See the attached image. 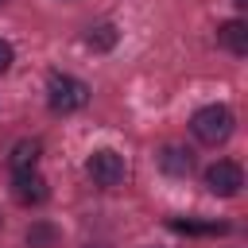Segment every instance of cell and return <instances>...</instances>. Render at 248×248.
<instances>
[{"mask_svg":"<svg viewBox=\"0 0 248 248\" xmlns=\"http://www.w3.org/2000/svg\"><path fill=\"white\" fill-rule=\"evenodd\" d=\"M170 229H174V232H213V236H217V232H229L225 221H205V225H202V221H170Z\"/></svg>","mask_w":248,"mask_h":248,"instance_id":"10","label":"cell"},{"mask_svg":"<svg viewBox=\"0 0 248 248\" xmlns=\"http://www.w3.org/2000/svg\"><path fill=\"white\" fill-rule=\"evenodd\" d=\"M85 170H89V178H93L97 186L112 190V186H120V182H124V155H120V151H112V147H101V151H93V155H89Z\"/></svg>","mask_w":248,"mask_h":248,"instance_id":"3","label":"cell"},{"mask_svg":"<svg viewBox=\"0 0 248 248\" xmlns=\"http://www.w3.org/2000/svg\"><path fill=\"white\" fill-rule=\"evenodd\" d=\"M46 178L39 174V170H23V174H16L12 178V198L19 202V205H43L46 202Z\"/></svg>","mask_w":248,"mask_h":248,"instance_id":"5","label":"cell"},{"mask_svg":"<svg viewBox=\"0 0 248 248\" xmlns=\"http://www.w3.org/2000/svg\"><path fill=\"white\" fill-rule=\"evenodd\" d=\"M81 248H105V244H81Z\"/></svg>","mask_w":248,"mask_h":248,"instance_id":"14","label":"cell"},{"mask_svg":"<svg viewBox=\"0 0 248 248\" xmlns=\"http://www.w3.org/2000/svg\"><path fill=\"white\" fill-rule=\"evenodd\" d=\"M232 112L225 108V105H205V108H198L194 116H190V132L202 140V143H209V147H217V143H225L229 136H232Z\"/></svg>","mask_w":248,"mask_h":248,"instance_id":"2","label":"cell"},{"mask_svg":"<svg viewBox=\"0 0 248 248\" xmlns=\"http://www.w3.org/2000/svg\"><path fill=\"white\" fill-rule=\"evenodd\" d=\"M0 4H4V0H0Z\"/></svg>","mask_w":248,"mask_h":248,"instance_id":"15","label":"cell"},{"mask_svg":"<svg viewBox=\"0 0 248 248\" xmlns=\"http://www.w3.org/2000/svg\"><path fill=\"white\" fill-rule=\"evenodd\" d=\"M232 4H236V8H248V0H232Z\"/></svg>","mask_w":248,"mask_h":248,"instance_id":"13","label":"cell"},{"mask_svg":"<svg viewBox=\"0 0 248 248\" xmlns=\"http://www.w3.org/2000/svg\"><path fill=\"white\" fill-rule=\"evenodd\" d=\"M12 62H16V50H12V43H8V39H0V74H8V70H12Z\"/></svg>","mask_w":248,"mask_h":248,"instance_id":"12","label":"cell"},{"mask_svg":"<svg viewBox=\"0 0 248 248\" xmlns=\"http://www.w3.org/2000/svg\"><path fill=\"white\" fill-rule=\"evenodd\" d=\"M39 155H43V143H39V140H19V143L12 147V155H8V167H12V174L35 170Z\"/></svg>","mask_w":248,"mask_h":248,"instance_id":"8","label":"cell"},{"mask_svg":"<svg viewBox=\"0 0 248 248\" xmlns=\"http://www.w3.org/2000/svg\"><path fill=\"white\" fill-rule=\"evenodd\" d=\"M217 43L229 50V54H248V23L244 19H229V23H221L217 27Z\"/></svg>","mask_w":248,"mask_h":248,"instance_id":"6","label":"cell"},{"mask_svg":"<svg viewBox=\"0 0 248 248\" xmlns=\"http://www.w3.org/2000/svg\"><path fill=\"white\" fill-rule=\"evenodd\" d=\"M190 167H194V159H190V151H186V147L167 143V147L159 151V170H163V174H170V178H186V174H190Z\"/></svg>","mask_w":248,"mask_h":248,"instance_id":"7","label":"cell"},{"mask_svg":"<svg viewBox=\"0 0 248 248\" xmlns=\"http://www.w3.org/2000/svg\"><path fill=\"white\" fill-rule=\"evenodd\" d=\"M46 105H50V112H62V116L78 112L89 105V85L74 74H50L46 78Z\"/></svg>","mask_w":248,"mask_h":248,"instance_id":"1","label":"cell"},{"mask_svg":"<svg viewBox=\"0 0 248 248\" xmlns=\"http://www.w3.org/2000/svg\"><path fill=\"white\" fill-rule=\"evenodd\" d=\"M54 236H58V232H54L50 225H35V229H27V244H31V248H43V244H50Z\"/></svg>","mask_w":248,"mask_h":248,"instance_id":"11","label":"cell"},{"mask_svg":"<svg viewBox=\"0 0 248 248\" xmlns=\"http://www.w3.org/2000/svg\"><path fill=\"white\" fill-rule=\"evenodd\" d=\"M240 186H244V170H240V163H232V159H217V163L205 167V190H209V194H217V198H232V194H240Z\"/></svg>","mask_w":248,"mask_h":248,"instance_id":"4","label":"cell"},{"mask_svg":"<svg viewBox=\"0 0 248 248\" xmlns=\"http://www.w3.org/2000/svg\"><path fill=\"white\" fill-rule=\"evenodd\" d=\"M116 39H120V31H116L112 23H97V27H89V31H85V46H89V50H97V54L112 50V46H116Z\"/></svg>","mask_w":248,"mask_h":248,"instance_id":"9","label":"cell"}]
</instances>
